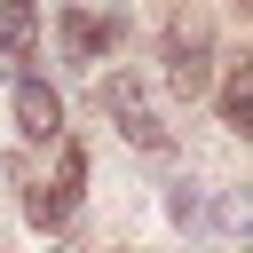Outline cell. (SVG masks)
Segmentation results:
<instances>
[{
    "label": "cell",
    "mask_w": 253,
    "mask_h": 253,
    "mask_svg": "<svg viewBox=\"0 0 253 253\" xmlns=\"http://www.w3.org/2000/svg\"><path fill=\"white\" fill-rule=\"evenodd\" d=\"M166 79H174V95H206V79H213V32L198 16L166 24Z\"/></svg>",
    "instance_id": "1"
},
{
    "label": "cell",
    "mask_w": 253,
    "mask_h": 253,
    "mask_svg": "<svg viewBox=\"0 0 253 253\" xmlns=\"http://www.w3.org/2000/svg\"><path fill=\"white\" fill-rule=\"evenodd\" d=\"M79 190H87V150L63 142V166H55V182H40V190L24 198V221H32V229H63L71 206H79Z\"/></svg>",
    "instance_id": "2"
},
{
    "label": "cell",
    "mask_w": 253,
    "mask_h": 253,
    "mask_svg": "<svg viewBox=\"0 0 253 253\" xmlns=\"http://www.w3.org/2000/svg\"><path fill=\"white\" fill-rule=\"evenodd\" d=\"M16 134L24 142H55L63 134V95L47 79H16Z\"/></svg>",
    "instance_id": "3"
},
{
    "label": "cell",
    "mask_w": 253,
    "mask_h": 253,
    "mask_svg": "<svg viewBox=\"0 0 253 253\" xmlns=\"http://www.w3.org/2000/svg\"><path fill=\"white\" fill-rule=\"evenodd\" d=\"M55 40H63V55H71V63H95V55H111V47H119V24H111V16H87V8H63Z\"/></svg>",
    "instance_id": "4"
},
{
    "label": "cell",
    "mask_w": 253,
    "mask_h": 253,
    "mask_svg": "<svg viewBox=\"0 0 253 253\" xmlns=\"http://www.w3.org/2000/svg\"><path fill=\"white\" fill-rule=\"evenodd\" d=\"M221 126L253 134V63H229V79H221Z\"/></svg>",
    "instance_id": "5"
},
{
    "label": "cell",
    "mask_w": 253,
    "mask_h": 253,
    "mask_svg": "<svg viewBox=\"0 0 253 253\" xmlns=\"http://www.w3.org/2000/svg\"><path fill=\"white\" fill-rule=\"evenodd\" d=\"M32 40H40L32 0H0V55H8V63H24V55H32Z\"/></svg>",
    "instance_id": "6"
},
{
    "label": "cell",
    "mask_w": 253,
    "mask_h": 253,
    "mask_svg": "<svg viewBox=\"0 0 253 253\" xmlns=\"http://www.w3.org/2000/svg\"><path fill=\"white\" fill-rule=\"evenodd\" d=\"M111 119H119V134H126L134 150H166V126H158V119H150L142 103H126V111H111Z\"/></svg>",
    "instance_id": "7"
},
{
    "label": "cell",
    "mask_w": 253,
    "mask_h": 253,
    "mask_svg": "<svg viewBox=\"0 0 253 253\" xmlns=\"http://www.w3.org/2000/svg\"><path fill=\"white\" fill-rule=\"evenodd\" d=\"M206 221H213L221 237H245V221H253V213H245V190H221V198L206 206Z\"/></svg>",
    "instance_id": "8"
},
{
    "label": "cell",
    "mask_w": 253,
    "mask_h": 253,
    "mask_svg": "<svg viewBox=\"0 0 253 253\" xmlns=\"http://www.w3.org/2000/svg\"><path fill=\"white\" fill-rule=\"evenodd\" d=\"M166 213H174L182 229H198V221H206V198H198L190 182H174V190H166Z\"/></svg>",
    "instance_id": "9"
}]
</instances>
